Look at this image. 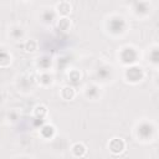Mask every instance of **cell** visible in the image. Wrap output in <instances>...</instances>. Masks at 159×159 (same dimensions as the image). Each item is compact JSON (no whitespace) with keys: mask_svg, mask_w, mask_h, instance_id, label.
Returning <instances> with one entry per match:
<instances>
[{"mask_svg":"<svg viewBox=\"0 0 159 159\" xmlns=\"http://www.w3.org/2000/svg\"><path fill=\"white\" fill-rule=\"evenodd\" d=\"M135 132H137V138H139L143 133H145V134H147V135H145V139H147V142H148V140H152V139H153V137L150 135V133L155 134V127H154V125H153V127H149V123L143 122L142 124L138 125V128L135 129Z\"/></svg>","mask_w":159,"mask_h":159,"instance_id":"cell-14","label":"cell"},{"mask_svg":"<svg viewBox=\"0 0 159 159\" xmlns=\"http://www.w3.org/2000/svg\"><path fill=\"white\" fill-rule=\"evenodd\" d=\"M81 77H82V75H81V72L78 71V70H71L70 72H68V80L75 84V83H78L80 81H81Z\"/></svg>","mask_w":159,"mask_h":159,"instance_id":"cell-20","label":"cell"},{"mask_svg":"<svg viewBox=\"0 0 159 159\" xmlns=\"http://www.w3.org/2000/svg\"><path fill=\"white\" fill-rule=\"evenodd\" d=\"M128 58H130V65L137 63V50L132 46H125L120 50V60L122 62L128 65Z\"/></svg>","mask_w":159,"mask_h":159,"instance_id":"cell-7","label":"cell"},{"mask_svg":"<svg viewBox=\"0 0 159 159\" xmlns=\"http://www.w3.org/2000/svg\"><path fill=\"white\" fill-rule=\"evenodd\" d=\"M109 31L112 34H124L127 31V21L120 15H114L109 17Z\"/></svg>","mask_w":159,"mask_h":159,"instance_id":"cell-3","label":"cell"},{"mask_svg":"<svg viewBox=\"0 0 159 159\" xmlns=\"http://www.w3.org/2000/svg\"><path fill=\"white\" fill-rule=\"evenodd\" d=\"M19 118H20V114H19L16 111H10V112H7V114H6V119H7L10 123L17 122Z\"/></svg>","mask_w":159,"mask_h":159,"instance_id":"cell-22","label":"cell"},{"mask_svg":"<svg viewBox=\"0 0 159 159\" xmlns=\"http://www.w3.org/2000/svg\"><path fill=\"white\" fill-rule=\"evenodd\" d=\"M132 14L137 19H144L150 14L152 2L150 1H135L132 2Z\"/></svg>","mask_w":159,"mask_h":159,"instance_id":"cell-2","label":"cell"},{"mask_svg":"<svg viewBox=\"0 0 159 159\" xmlns=\"http://www.w3.org/2000/svg\"><path fill=\"white\" fill-rule=\"evenodd\" d=\"M53 10L56 11L58 17H68V15L72 12V4L67 0H62L55 4Z\"/></svg>","mask_w":159,"mask_h":159,"instance_id":"cell-6","label":"cell"},{"mask_svg":"<svg viewBox=\"0 0 159 159\" xmlns=\"http://www.w3.org/2000/svg\"><path fill=\"white\" fill-rule=\"evenodd\" d=\"M32 114H34V117H35L36 119L42 120V119H45V118L47 117V114H48V108H47L43 103L36 104V106L34 107V109H32Z\"/></svg>","mask_w":159,"mask_h":159,"instance_id":"cell-17","label":"cell"},{"mask_svg":"<svg viewBox=\"0 0 159 159\" xmlns=\"http://www.w3.org/2000/svg\"><path fill=\"white\" fill-rule=\"evenodd\" d=\"M107 148H108V150L112 155H120L125 150L127 143L120 137H113L112 139H109V142L107 144Z\"/></svg>","mask_w":159,"mask_h":159,"instance_id":"cell-4","label":"cell"},{"mask_svg":"<svg viewBox=\"0 0 159 159\" xmlns=\"http://www.w3.org/2000/svg\"><path fill=\"white\" fill-rule=\"evenodd\" d=\"M77 92H76V88L71 84H65L61 89H60V97L63 99V101H73L75 97H76Z\"/></svg>","mask_w":159,"mask_h":159,"instance_id":"cell-15","label":"cell"},{"mask_svg":"<svg viewBox=\"0 0 159 159\" xmlns=\"http://www.w3.org/2000/svg\"><path fill=\"white\" fill-rule=\"evenodd\" d=\"M17 159H30V158H27V157H19Z\"/></svg>","mask_w":159,"mask_h":159,"instance_id":"cell-23","label":"cell"},{"mask_svg":"<svg viewBox=\"0 0 159 159\" xmlns=\"http://www.w3.org/2000/svg\"><path fill=\"white\" fill-rule=\"evenodd\" d=\"M37 47H39V43L35 39H27L25 42H24V50L25 52L27 53H34L37 51Z\"/></svg>","mask_w":159,"mask_h":159,"instance_id":"cell-19","label":"cell"},{"mask_svg":"<svg viewBox=\"0 0 159 159\" xmlns=\"http://www.w3.org/2000/svg\"><path fill=\"white\" fill-rule=\"evenodd\" d=\"M52 63H53V61H52V58L48 55H42V56L37 57L36 61H35V65H36V67H37V70L40 72H47V71H50Z\"/></svg>","mask_w":159,"mask_h":159,"instance_id":"cell-10","label":"cell"},{"mask_svg":"<svg viewBox=\"0 0 159 159\" xmlns=\"http://www.w3.org/2000/svg\"><path fill=\"white\" fill-rule=\"evenodd\" d=\"M12 62V57L11 53L5 48V47H0V67L1 68H6L11 65Z\"/></svg>","mask_w":159,"mask_h":159,"instance_id":"cell-16","label":"cell"},{"mask_svg":"<svg viewBox=\"0 0 159 159\" xmlns=\"http://www.w3.org/2000/svg\"><path fill=\"white\" fill-rule=\"evenodd\" d=\"M25 36H26V31L21 25L15 24V25H11L9 27V37L12 41H16V42L22 41L25 39Z\"/></svg>","mask_w":159,"mask_h":159,"instance_id":"cell-8","label":"cell"},{"mask_svg":"<svg viewBox=\"0 0 159 159\" xmlns=\"http://www.w3.org/2000/svg\"><path fill=\"white\" fill-rule=\"evenodd\" d=\"M83 96L87 98V99H91V101H96L101 97V88L98 84L96 83H91V84H87L84 88H83Z\"/></svg>","mask_w":159,"mask_h":159,"instance_id":"cell-9","label":"cell"},{"mask_svg":"<svg viewBox=\"0 0 159 159\" xmlns=\"http://www.w3.org/2000/svg\"><path fill=\"white\" fill-rule=\"evenodd\" d=\"M70 152L75 158H83L87 154L88 149L83 142H76L70 147Z\"/></svg>","mask_w":159,"mask_h":159,"instance_id":"cell-12","label":"cell"},{"mask_svg":"<svg viewBox=\"0 0 159 159\" xmlns=\"http://www.w3.org/2000/svg\"><path fill=\"white\" fill-rule=\"evenodd\" d=\"M35 80H36V82H37L39 86L45 87V88L52 86L53 82H55V77H53V75H52L50 71H47V72H40V73L36 76Z\"/></svg>","mask_w":159,"mask_h":159,"instance_id":"cell-11","label":"cell"},{"mask_svg":"<svg viewBox=\"0 0 159 159\" xmlns=\"http://www.w3.org/2000/svg\"><path fill=\"white\" fill-rule=\"evenodd\" d=\"M149 61H150L154 66L158 65V46H157V45H154L153 50H150V58H149Z\"/></svg>","mask_w":159,"mask_h":159,"instance_id":"cell-21","label":"cell"},{"mask_svg":"<svg viewBox=\"0 0 159 159\" xmlns=\"http://www.w3.org/2000/svg\"><path fill=\"white\" fill-rule=\"evenodd\" d=\"M56 128L53 124H50V123H45L41 125L40 128V135L45 139V140H51L56 137Z\"/></svg>","mask_w":159,"mask_h":159,"instance_id":"cell-13","label":"cell"},{"mask_svg":"<svg viewBox=\"0 0 159 159\" xmlns=\"http://www.w3.org/2000/svg\"><path fill=\"white\" fill-rule=\"evenodd\" d=\"M123 77H124V81L128 82V83H132V84H137L139 82H142L145 77V71L142 66L139 65H132V66H128L125 70H124V73H123Z\"/></svg>","mask_w":159,"mask_h":159,"instance_id":"cell-1","label":"cell"},{"mask_svg":"<svg viewBox=\"0 0 159 159\" xmlns=\"http://www.w3.org/2000/svg\"><path fill=\"white\" fill-rule=\"evenodd\" d=\"M56 26L61 31H68L72 26V21L70 20V17H58L56 21Z\"/></svg>","mask_w":159,"mask_h":159,"instance_id":"cell-18","label":"cell"},{"mask_svg":"<svg viewBox=\"0 0 159 159\" xmlns=\"http://www.w3.org/2000/svg\"><path fill=\"white\" fill-rule=\"evenodd\" d=\"M57 19H58V16H57L56 11L53 10V7H45V9H42L41 15H40V20H41V22L43 25L50 26V25L55 24L57 21Z\"/></svg>","mask_w":159,"mask_h":159,"instance_id":"cell-5","label":"cell"}]
</instances>
